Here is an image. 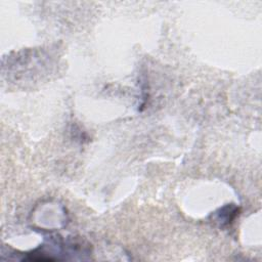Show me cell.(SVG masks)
I'll return each instance as SVG.
<instances>
[{
	"instance_id": "obj_1",
	"label": "cell",
	"mask_w": 262,
	"mask_h": 262,
	"mask_svg": "<svg viewBox=\"0 0 262 262\" xmlns=\"http://www.w3.org/2000/svg\"><path fill=\"white\" fill-rule=\"evenodd\" d=\"M239 208L236 207L233 204L226 205L219 210H217L213 214V220L220 226V227H225L228 226L238 215Z\"/></svg>"
}]
</instances>
